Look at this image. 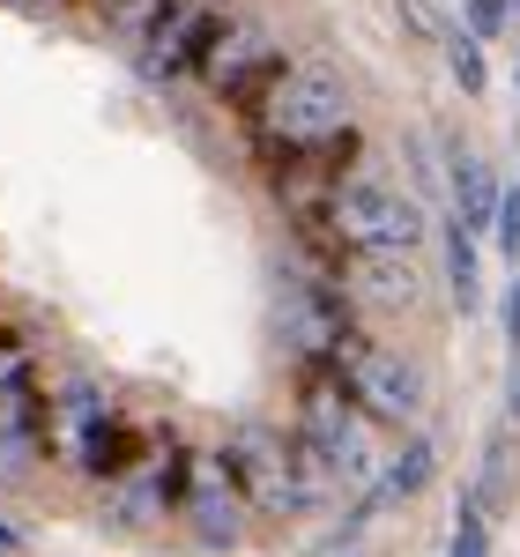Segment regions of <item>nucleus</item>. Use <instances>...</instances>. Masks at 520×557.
Here are the masks:
<instances>
[{"mask_svg": "<svg viewBox=\"0 0 520 557\" xmlns=\"http://www.w3.org/2000/svg\"><path fill=\"white\" fill-rule=\"evenodd\" d=\"M246 491H238V475L223 461V446L209 454H194L186 461V498H178V520H186V535L201 543V550H238L246 543Z\"/></svg>", "mask_w": 520, "mask_h": 557, "instance_id": "nucleus-11", "label": "nucleus"}, {"mask_svg": "<svg viewBox=\"0 0 520 557\" xmlns=\"http://www.w3.org/2000/svg\"><path fill=\"white\" fill-rule=\"evenodd\" d=\"M491 246L506 260H520V186H506L498 194V223H491Z\"/></svg>", "mask_w": 520, "mask_h": 557, "instance_id": "nucleus-23", "label": "nucleus"}, {"mask_svg": "<svg viewBox=\"0 0 520 557\" xmlns=\"http://www.w3.org/2000/svg\"><path fill=\"white\" fill-rule=\"evenodd\" d=\"M298 231H305L312 268H327L335 253H424L432 209H424L417 186H394L380 172H349L327 194V209L312 215V223H298Z\"/></svg>", "mask_w": 520, "mask_h": 557, "instance_id": "nucleus-1", "label": "nucleus"}, {"mask_svg": "<svg viewBox=\"0 0 520 557\" xmlns=\"http://www.w3.org/2000/svg\"><path fill=\"white\" fill-rule=\"evenodd\" d=\"M186 461H194V446H186L172 424H157V431H149V446H141V461H134L120 483H104V528H120V535H149V528L178 520Z\"/></svg>", "mask_w": 520, "mask_h": 557, "instance_id": "nucleus-6", "label": "nucleus"}, {"mask_svg": "<svg viewBox=\"0 0 520 557\" xmlns=\"http://www.w3.org/2000/svg\"><path fill=\"white\" fill-rule=\"evenodd\" d=\"M394 15H401V30H409V38H424V45L454 38V23H446V8H438V0H394Z\"/></svg>", "mask_w": 520, "mask_h": 557, "instance_id": "nucleus-21", "label": "nucleus"}, {"mask_svg": "<svg viewBox=\"0 0 520 557\" xmlns=\"http://www.w3.org/2000/svg\"><path fill=\"white\" fill-rule=\"evenodd\" d=\"M290 67V52H283V38H275V23L268 15H231L223 23V38L209 45V60H201V75L194 83L209 89V97H223V104H253L260 89L275 83Z\"/></svg>", "mask_w": 520, "mask_h": 557, "instance_id": "nucleus-8", "label": "nucleus"}, {"mask_svg": "<svg viewBox=\"0 0 520 557\" xmlns=\"http://www.w3.org/2000/svg\"><path fill=\"white\" fill-rule=\"evenodd\" d=\"M0 335H8V327H0Z\"/></svg>", "mask_w": 520, "mask_h": 557, "instance_id": "nucleus-30", "label": "nucleus"}, {"mask_svg": "<svg viewBox=\"0 0 520 557\" xmlns=\"http://www.w3.org/2000/svg\"><path fill=\"white\" fill-rule=\"evenodd\" d=\"M104 409H120L104 380H89V372H67V380H52V386H45V454L75 469V454H83L89 424H97Z\"/></svg>", "mask_w": 520, "mask_h": 557, "instance_id": "nucleus-13", "label": "nucleus"}, {"mask_svg": "<svg viewBox=\"0 0 520 557\" xmlns=\"http://www.w3.org/2000/svg\"><path fill=\"white\" fill-rule=\"evenodd\" d=\"M89 8H104V0H89Z\"/></svg>", "mask_w": 520, "mask_h": 557, "instance_id": "nucleus-29", "label": "nucleus"}, {"mask_svg": "<svg viewBox=\"0 0 520 557\" xmlns=\"http://www.w3.org/2000/svg\"><path fill=\"white\" fill-rule=\"evenodd\" d=\"M335 372H343L349 401H357L372 424H394V431H401V424H417V417H424V401H432L424 364H417V357H401V349H387V343H372V335L349 349Z\"/></svg>", "mask_w": 520, "mask_h": 557, "instance_id": "nucleus-9", "label": "nucleus"}, {"mask_svg": "<svg viewBox=\"0 0 520 557\" xmlns=\"http://www.w3.org/2000/svg\"><path fill=\"white\" fill-rule=\"evenodd\" d=\"M223 461L238 475L246 506L268 513V520H305V513H320V506L343 498L335 469H327L320 454H305L298 431L268 424V417H238V424L223 431Z\"/></svg>", "mask_w": 520, "mask_h": 557, "instance_id": "nucleus-2", "label": "nucleus"}, {"mask_svg": "<svg viewBox=\"0 0 520 557\" xmlns=\"http://www.w3.org/2000/svg\"><path fill=\"white\" fill-rule=\"evenodd\" d=\"M446 75L461 83V97H483V89H491V60H483V38H469L461 23H454V38H446Z\"/></svg>", "mask_w": 520, "mask_h": 557, "instance_id": "nucleus-19", "label": "nucleus"}, {"mask_svg": "<svg viewBox=\"0 0 520 557\" xmlns=\"http://www.w3.org/2000/svg\"><path fill=\"white\" fill-rule=\"evenodd\" d=\"M432 475H438L432 438H401V454H394V461H387L380 475H372L364 491H372V498H380V513H387V506H409V498H417V491H424Z\"/></svg>", "mask_w": 520, "mask_h": 557, "instance_id": "nucleus-16", "label": "nucleus"}, {"mask_svg": "<svg viewBox=\"0 0 520 557\" xmlns=\"http://www.w3.org/2000/svg\"><path fill=\"white\" fill-rule=\"evenodd\" d=\"M506 23H513V0H469V8H461V30H469V38H498Z\"/></svg>", "mask_w": 520, "mask_h": 557, "instance_id": "nucleus-22", "label": "nucleus"}, {"mask_svg": "<svg viewBox=\"0 0 520 557\" xmlns=\"http://www.w3.org/2000/svg\"><path fill=\"white\" fill-rule=\"evenodd\" d=\"M506 417L520 424V357H513V380H506Z\"/></svg>", "mask_w": 520, "mask_h": 557, "instance_id": "nucleus-25", "label": "nucleus"}, {"mask_svg": "<svg viewBox=\"0 0 520 557\" xmlns=\"http://www.w3.org/2000/svg\"><path fill=\"white\" fill-rule=\"evenodd\" d=\"M446 194H454V223L491 231V223H498V194H506V178L491 172L476 149H454V157H446Z\"/></svg>", "mask_w": 520, "mask_h": 557, "instance_id": "nucleus-15", "label": "nucleus"}, {"mask_svg": "<svg viewBox=\"0 0 520 557\" xmlns=\"http://www.w3.org/2000/svg\"><path fill=\"white\" fill-rule=\"evenodd\" d=\"M446 557H491V520H483L476 498L454 506V543H446Z\"/></svg>", "mask_w": 520, "mask_h": 557, "instance_id": "nucleus-20", "label": "nucleus"}, {"mask_svg": "<svg viewBox=\"0 0 520 557\" xmlns=\"http://www.w3.org/2000/svg\"><path fill=\"white\" fill-rule=\"evenodd\" d=\"M513 23H520V0H513Z\"/></svg>", "mask_w": 520, "mask_h": 557, "instance_id": "nucleus-28", "label": "nucleus"}, {"mask_svg": "<svg viewBox=\"0 0 520 557\" xmlns=\"http://www.w3.org/2000/svg\"><path fill=\"white\" fill-rule=\"evenodd\" d=\"M0 550H23V528L15 520H0Z\"/></svg>", "mask_w": 520, "mask_h": 557, "instance_id": "nucleus-26", "label": "nucleus"}, {"mask_svg": "<svg viewBox=\"0 0 520 557\" xmlns=\"http://www.w3.org/2000/svg\"><path fill=\"white\" fill-rule=\"evenodd\" d=\"M290 431L305 438V454H320L343 491H364L380 469L372 446V417L349 401V386L335 364H298V401H290Z\"/></svg>", "mask_w": 520, "mask_h": 557, "instance_id": "nucleus-4", "label": "nucleus"}, {"mask_svg": "<svg viewBox=\"0 0 520 557\" xmlns=\"http://www.w3.org/2000/svg\"><path fill=\"white\" fill-rule=\"evenodd\" d=\"M141 446H149V424H134L127 409H104V417L89 424L83 454H75V475H89V483L104 491V483H120V475L141 461Z\"/></svg>", "mask_w": 520, "mask_h": 557, "instance_id": "nucleus-14", "label": "nucleus"}, {"mask_svg": "<svg viewBox=\"0 0 520 557\" xmlns=\"http://www.w3.org/2000/svg\"><path fill=\"white\" fill-rule=\"evenodd\" d=\"M327 275L343 283L357 312H417L424 305V268L417 253H335Z\"/></svg>", "mask_w": 520, "mask_h": 557, "instance_id": "nucleus-12", "label": "nucleus"}, {"mask_svg": "<svg viewBox=\"0 0 520 557\" xmlns=\"http://www.w3.org/2000/svg\"><path fill=\"white\" fill-rule=\"evenodd\" d=\"M246 127H253V149L268 157V164H275V157H305V149H327L335 134L357 127V104H349L343 67L298 60V52H290V67L246 104Z\"/></svg>", "mask_w": 520, "mask_h": 557, "instance_id": "nucleus-3", "label": "nucleus"}, {"mask_svg": "<svg viewBox=\"0 0 520 557\" xmlns=\"http://www.w3.org/2000/svg\"><path fill=\"white\" fill-rule=\"evenodd\" d=\"M438 246H446V283H454V305H461V312H476V305H483L476 231H469V223H446V231H438Z\"/></svg>", "mask_w": 520, "mask_h": 557, "instance_id": "nucleus-17", "label": "nucleus"}, {"mask_svg": "<svg viewBox=\"0 0 520 557\" xmlns=\"http://www.w3.org/2000/svg\"><path fill=\"white\" fill-rule=\"evenodd\" d=\"M172 8H178V0H104L97 15H104V30H112V38L141 45L157 23H164V15H172Z\"/></svg>", "mask_w": 520, "mask_h": 557, "instance_id": "nucleus-18", "label": "nucleus"}, {"mask_svg": "<svg viewBox=\"0 0 520 557\" xmlns=\"http://www.w3.org/2000/svg\"><path fill=\"white\" fill-rule=\"evenodd\" d=\"M283 343L298 364H343L349 349L364 343V320H357V305L343 298V283L327 275V268H290V283H283Z\"/></svg>", "mask_w": 520, "mask_h": 557, "instance_id": "nucleus-5", "label": "nucleus"}, {"mask_svg": "<svg viewBox=\"0 0 520 557\" xmlns=\"http://www.w3.org/2000/svg\"><path fill=\"white\" fill-rule=\"evenodd\" d=\"M513 89H520V60H513Z\"/></svg>", "mask_w": 520, "mask_h": 557, "instance_id": "nucleus-27", "label": "nucleus"}, {"mask_svg": "<svg viewBox=\"0 0 520 557\" xmlns=\"http://www.w3.org/2000/svg\"><path fill=\"white\" fill-rule=\"evenodd\" d=\"M231 15H238L231 0H178L172 15L134 45V75H141V83H157V89L194 83V75H201V60H209V45L223 38V23H231Z\"/></svg>", "mask_w": 520, "mask_h": 557, "instance_id": "nucleus-10", "label": "nucleus"}, {"mask_svg": "<svg viewBox=\"0 0 520 557\" xmlns=\"http://www.w3.org/2000/svg\"><path fill=\"white\" fill-rule=\"evenodd\" d=\"M45 461V372L23 335H0V483H23Z\"/></svg>", "mask_w": 520, "mask_h": 557, "instance_id": "nucleus-7", "label": "nucleus"}, {"mask_svg": "<svg viewBox=\"0 0 520 557\" xmlns=\"http://www.w3.org/2000/svg\"><path fill=\"white\" fill-rule=\"evenodd\" d=\"M498 327H506V343H513V357H520V275L498 290Z\"/></svg>", "mask_w": 520, "mask_h": 557, "instance_id": "nucleus-24", "label": "nucleus"}]
</instances>
